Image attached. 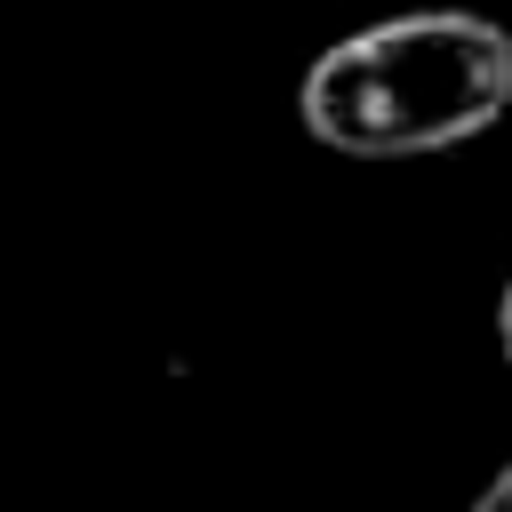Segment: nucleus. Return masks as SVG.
Returning a JSON list of instances; mask_svg holds the SVG:
<instances>
[{
  "mask_svg": "<svg viewBox=\"0 0 512 512\" xmlns=\"http://www.w3.org/2000/svg\"><path fill=\"white\" fill-rule=\"evenodd\" d=\"M512 112V32L472 8H408L344 32L296 80V120L344 160H416Z\"/></svg>",
  "mask_w": 512,
  "mask_h": 512,
  "instance_id": "nucleus-1",
  "label": "nucleus"
},
{
  "mask_svg": "<svg viewBox=\"0 0 512 512\" xmlns=\"http://www.w3.org/2000/svg\"><path fill=\"white\" fill-rule=\"evenodd\" d=\"M464 512H512V456H504V464L488 472V488H480V496H472Z\"/></svg>",
  "mask_w": 512,
  "mask_h": 512,
  "instance_id": "nucleus-2",
  "label": "nucleus"
},
{
  "mask_svg": "<svg viewBox=\"0 0 512 512\" xmlns=\"http://www.w3.org/2000/svg\"><path fill=\"white\" fill-rule=\"evenodd\" d=\"M496 352L512 360V280H504V296H496Z\"/></svg>",
  "mask_w": 512,
  "mask_h": 512,
  "instance_id": "nucleus-3",
  "label": "nucleus"
}]
</instances>
